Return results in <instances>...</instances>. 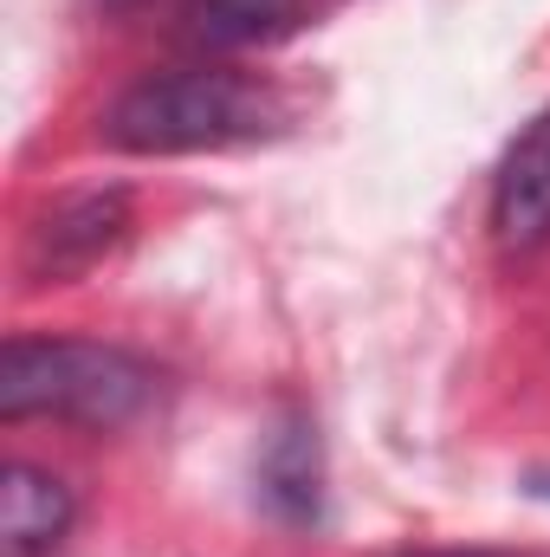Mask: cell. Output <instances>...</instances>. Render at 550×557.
<instances>
[{
	"label": "cell",
	"instance_id": "obj_1",
	"mask_svg": "<svg viewBox=\"0 0 550 557\" xmlns=\"http://www.w3.org/2000/svg\"><path fill=\"white\" fill-rule=\"evenodd\" d=\"M278 124H285V104L273 98V85L247 72H168V78L130 85L111 104L104 137L130 156H195V149L260 143Z\"/></svg>",
	"mask_w": 550,
	"mask_h": 557
},
{
	"label": "cell",
	"instance_id": "obj_2",
	"mask_svg": "<svg viewBox=\"0 0 550 557\" xmlns=\"http://www.w3.org/2000/svg\"><path fill=\"white\" fill-rule=\"evenodd\" d=\"M155 376L130 350L85 337H13L0 357V416H59L78 428H124L149 403Z\"/></svg>",
	"mask_w": 550,
	"mask_h": 557
},
{
	"label": "cell",
	"instance_id": "obj_3",
	"mask_svg": "<svg viewBox=\"0 0 550 557\" xmlns=\"http://www.w3.org/2000/svg\"><path fill=\"white\" fill-rule=\"evenodd\" d=\"M124 214H130V201L111 188V195H72V201H59L39 227H33V273L39 278H72L85 273L98 253H111L117 247V234H124Z\"/></svg>",
	"mask_w": 550,
	"mask_h": 557
},
{
	"label": "cell",
	"instance_id": "obj_4",
	"mask_svg": "<svg viewBox=\"0 0 550 557\" xmlns=\"http://www.w3.org/2000/svg\"><path fill=\"white\" fill-rule=\"evenodd\" d=\"M492 227L512 247H532V240L550 234V117L532 124L525 143L505 156V175H499V195H492Z\"/></svg>",
	"mask_w": 550,
	"mask_h": 557
},
{
	"label": "cell",
	"instance_id": "obj_5",
	"mask_svg": "<svg viewBox=\"0 0 550 557\" xmlns=\"http://www.w3.org/2000/svg\"><path fill=\"white\" fill-rule=\"evenodd\" d=\"M72 525V493L39 473V467H7V512H0V552L7 557H46Z\"/></svg>",
	"mask_w": 550,
	"mask_h": 557
},
{
	"label": "cell",
	"instance_id": "obj_6",
	"mask_svg": "<svg viewBox=\"0 0 550 557\" xmlns=\"http://www.w3.org/2000/svg\"><path fill=\"white\" fill-rule=\"evenodd\" d=\"M317 0H195L188 26L201 46H266L311 20Z\"/></svg>",
	"mask_w": 550,
	"mask_h": 557
},
{
	"label": "cell",
	"instance_id": "obj_7",
	"mask_svg": "<svg viewBox=\"0 0 550 557\" xmlns=\"http://www.w3.org/2000/svg\"><path fill=\"white\" fill-rule=\"evenodd\" d=\"M414 557H492V552H414Z\"/></svg>",
	"mask_w": 550,
	"mask_h": 557
}]
</instances>
